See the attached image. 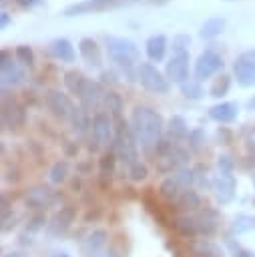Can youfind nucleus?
Returning <instances> with one entry per match:
<instances>
[{"label": "nucleus", "instance_id": "obj_5", "mask_svg": "<svg viewBox=\"0 0 255 257\" xmlns=\"http://www.w3.org/2000/svg\"><path fill=\"white\" fill-rule=\"evenodd\" d=\"M44 102H46L48 110L54 116H58V118H70L72 112H74V108H76L72 104V100L68 98V94H64L58 88H48L46 94H44Z\"/></svg>", "mask_w": 255, "mask_h": 257}, {"label": "nucleus", "instance_id": "obj_27", "mask_svg": "<svg viewBox=\"0 0 255 257\" xmlns=\"http://www.w3.org/2000/svg\"><path fill=\"white\" fill-rule=\"evenodd\" d=\"M88 78H84V74L82 72H78V70H68V72H64V84H66V88L72 92V94H80V90H82V86H84V82H86Z\"/></svg>", "mask_w": 255, "mask_h": 257}, {"label": "nucleus", "instance_id": "obj_39", "mask_svg": "<svg viewBox=\"0 0 255 257\" xmlns=\"http://www.w3.org/2000/svg\"><path fill=\"white\" fill-rule=\"evenodd\" d=\"M114 163H116V155H114V151H112V153H104L102 159H100V171H102V173H106V171L112 173Z\"/></svg>", "mask_w": 255, "mask_h": 257}, {"label": "nucleus", "instance_id": "obj_32", "mask_svg": "<svg viewBox=\"0 0 255 257\" xmlns=\"http://www.w3.org/2000/svg\"><path fill=\"white\" fill-rule=\"evenodd\" d=\"M251 229H255V217H251V215H237L233 225H231V231L237 233V235L245 233V231H251Z\"/></svg>", "mask_w": 255, "mask_h": 257}, {"label": "nucleus", "instance_id": "obj_6", "mask_svg": "<svg viewBox=\"0 0 255 257\" xmlns=\"http://www.w3.org/2000/svg\"><path fill=\"white\" fill-rule=\"evenodd\" d=\"M90 128H92V139L98 147H106L110 143H114V126H112V118L110 114L106 112H96L92 116V122H90Z\"/></svg>", "mask_w": 255, "mask_h": 257}, {"label": "nucleus", "instance_id": "obj_46", "mask_svg": "<svg viewBox=\"0 0 255 257\" xmlns=\"http://www.w3.org/2000/svg\"><path fill=\"white\" fill-rule=\"evenodd\" d=\"M8 20H10V18H8V12H2V18H0V26H2V28H6Z\"/></svg>", "mask_w": 255, "mask_h": 257}, {"label": "nucleus", "instance_id": "obj_47", "mask_svg": "<svg viewBox=\"0 0 255 257\" xmlns=\"http://www.w3.org/2000/svg\"><path fill=\"white\" fill-rule=\"evenodd\" d=\"M4 257H24V255H22L20 251H10V253H6Z\"/></svg>", "mask_w": 255, "mask_h": 257}, {"label": "nucleus", "instance_id": "obj_43", "mask_svg": "<svg viewBox=\"0 0 255 257\" xmlns=\"http://www.w3.org/2000/svg\"><path fill=\"white\" fill-rule=\"evenodd\" d=\"M90 257H116V253L112 249H102V251H98V253H94Z\"/></svg>", "mask_w": 255, "mask_h": 257}, {"label": "nucleus", "instance_id": "obj_38", "mask_svg": "<svg viewBox=\"0 0 255 257\" xmlns=\"http://www.w3.org/2000/svg\"><path fill=\"white\" fill-rule=\"evenodd\" d=\"M189 44H191V36L189 34H177L173 38V50L175 52H187Z\"/></svg>", "mask_w": 255, "mask_h": 257}, {"label": "nucleus", "instance_id": "obj_37", "mask_svg": "<svg viewBox=\"0 0 255 257\" xmlns=\"http://www.w3.org/2000/svg\"><path fill=\"white\" fill-rule=\"evenodd\" d=\"M70 122H72V128L76 131V133H84V128H86V112L82 110V108H74V112H72V116H70Z\"/></svg>", "mask_w": 255, "mask_h": 257}, {"label": "nucleus", "instance_id": "obj_1", "mask_svg": "<svg viewBox=\"0 0 255 257\" xmlns=\"http://www.w3.org/2000/svg\"><path fill=\"white\" fill-rule=\"evenodd\" d=\"M163 116L161 112H157L155 108L151 106H145V104H139L133 108L131 112V128H133V135L137 139V143L149 153L153 149H157V145L163 141Z\"/></svg>", "mask_w": 255, "mask_h": 257}, {"label": "nucleus", "instance_id": "obj_20", "mask_svg": "<svg viewBox=\"0 0 255 257\" xmlns=\"http://www.w3.org/2000/svg\"><path fill=\"white\" fill-rule=\"evenodd\" d=\"M50 54L54 58H58L60 62H74L76 58V52H74V46L66 40V38H56L50 42Z\"/></svg>", "mask_w": 255, "mask_h": 257}, {"label": "nucleus", "instance_id": "obj_11", "mask_svg": "<svg viewBox=\"0 0 255 257\" xmlns=\"http://www.w3.org/2000/svg\"><path fill=\"white\" fill-rule=\"evenodd\" d=\"M26 205L32 209H46L54 203V191L46 185H34L26 191Z\"/></svg>", "mask_w": 255, "mask_h": 257}, {"label": "nucleus", "instance_id": "obj_41", "mask_svg": "<svg viewBox=\"0 0 255 257\" xmlns=\"http://www.w3.org/2000/svg\"><path fill=\"white\" fill-rule=\"evenodd\" d=\"M245 147L249 153H255V128H251L247 135H245Z\"/></svg>", "mask_w": 255, "mask_h": 257}, {"label": "nucleus", "instance_id": "obj_22", "mask_svg": "<svg viewBox=\"0 0 255 257\" xmlns=\"http://www.w3.org/2000/svg\"><path fill=\"white\" fill-rule=\"evenodd\" d=\"M165 50H167V38L163 34H155L145 42V52L149 56V60L159 62L165 58Z\"/></svg>", "mask_w": 255, "mask_h": 257}, {"label": "nucleus", "instance_id": "obj_42", "mask_svg": "<svg viewBox=\"0 0 255 257\" xmlns=\"http://www.w3.org/2000/svg\"><path fill=\"white\" fill-rule=\"evenodd\" d=\"M235 257H255V251H249V249L237 247V249H235Z\"/></svg>", "mask_w": 255, "mask_h": 257}, {"label": "nucleus", "instance_id": "obj_31", "mask_svg": "<svg viewBox=\"0 0 255 257\" xmlns=\"http://www.w3.org/2000/svg\"><path fill=\"white\" fill-rule=\"evenodd\" d=\"M229 86H231V78H229L227 74H221V76H217V78L213 80L209 92H211V96L221 98V96H225V94L229 92Z\"/></svg>", "mask_w": 255, "mask_h": 257}, {"label": "nucleus", "instance_id": "obj_3", "mask_svg": "<svg viewBox=\"0 0 255 257\" xmlns=\"http://www.w3.org/2000/svg\"><path fill=\"white\" fill-rule=\"evenodd\" d=\"M112 149H114V155L118 161H122L126 167H133L135 163H139V149H137V139L133 135V128L126 124H122L118 131H116V137H114V143H112Z\"/></svg>", "mask_w": 255, "mask_h": 257}, {"label": "nucleus", "instance_id": "obj_8", "mask_svg": "<svg viewBox=\"0 0 255 257\" xmlns=\"http://www.w3.org/2000/svg\"><path fill=\"white\" fill-rule=\"evenodd\" d=\"M221 68H223V58L217 52L205 50L195 62V76H197V80H205V78L213 76L215 72H219Z\"/></svg>", "mask_w": 255, "mask_h": 257}, {"label": "nucleus", "instance_id": "obj_25", "mask_svg": "<svg viewBox=\"0 0 255 257\" xmlns=\"http://www.w3.org/2000/svg\"><path fill=\"white\" fill-rule=\"evenodd\" d=\"M223 28H225V18L223 16H213V18H209V20L203 22L199 34L203 38H215L217 34L223 32Z\"/></svg>", "mask_w": 255, "mask_h": 257}, {"label": "nucleus", "instance_id": "obj_26", "mask_svg": "<svg viewBox=\"0 0 255 257\" xmlns=\"http://www.w3.org/2000/svg\"><path fill=\"white\" fill-rule=\"evenodd\" d=\"M193 255L195 257H225L223 251L207 239H201V241L193 243Z\"/></svg>", "mask_w": 255, "mask_h": 257}, {"label": "nucleus", "instance_id": "obj_23", "mask_svg": "<svg viewBox=\"0 0 255 257\" xmlns=\"http://www.w3.org/2000/svg\"><path fill=\"white\" fill-rule=\"evenodd\" d=\"M159 193H161L165 199H169V201H177V199L185 193V189L177 183V179H175L173 175H169L167 179L161 181V185H159Z\"/></svg>", "mask_w": 255, "mask_h": 257}, {"label": "nucleus", "instance_id": "obj_18", "mask_svg": "<svg viewBox=\"0 0 255 257\" xmlns=\"http://www.w3.org/2000/svg\"><path fill=\"white\" fill-rule=\"evenodd\" d=\"M106 239H108V233H106L104 229H94V231H90L88 237H86L84 243H82V253H84L86 257H90V255L102 251L104 245H106Z\"/></svg>", "mask_w": 255, "mask_h": 257}, {"label": "nucleus", "instance_id": "obj_28", "mask_svg": "<svg viewBox=\"0 0 255 257\" xmlns=\"http://www.w3.org/2000/svg\"><path fill=\"white\" fill-rule=\"evenodd\" d=\"M169 135L173 139H183V137L189 135V126H187V122L181 114H173L169 118Z\"/></svg>", "mask_w": 255, "mask_h": 257}, {"label": "nucleus", "instance_id": "obj_4", "mask_svg": "<svg viewBox=\"0 0 255 257\" xmlns=\"http://www.w3.org/2000/svg\"><path fill=\"white\" fill-rule=\"evenodd\" d=\"M137 78L149 92L155 94H167L169 92V78L151 62H139L137 64Z\"/></svg>", "mask_w": 255, "mask_h": 257}, {"label": "nucleus", "instance_id": "obj_15", "mask_svg": "<svg viewBox=\"0 0 255 257\" xmlns=\"http://www.w3.org/2000/svg\"><path fill=\"white\" fill-rule=\"evenodd\" d=\"M173 227L177 229V233L179 235H183V237H197V235H201L199 233V221H197V215L195 213H183V215H179L175 221H173Z\"/></svg>", "mask_w": 255, "mask_h": 257}, {"label": "nucleus", "instance_id": "obj_40", "mask_svg": "<svg viewBox=\"0 0 255 257\" xmlns=\"http://www.w3.org/2000/svg\"><path fill=\"white\" fill-rule=\"evenodd\" d=\"M217 167H219V175H231L233 171V161L229 155H221L219 161H217Z\"/></svg>", "mask_w": 255, "mask_h": 257}, {"label": "nucleus", "instance_id": "obj_19", "mask_svg": "<svg viewBox=\"0 0 255 257\" xmlns=\"http://www.w3.org/2000/svg\"><path fill=\"white\" fill-rule=\"evenodd\" d=\"M78 52H80V56L84 58V62H88L90 66H100V62H102V58H100V48H98V44H96L92 38H88V36L80 38V42H78Z\"/></svg>", "mask_w": 255, "mask_h": 257}, {"label": "nucleus", "instance_id": "obj_45", "mask_svg": "<svg viewBox=\"0 0 255 257\" xmlns=\"http://www.w3.org/2000/svg\"><path fill=\"white\" fill-rule=\"evenodd\" d=\"M102 82H114V74L112 72H102Z\"/></svg>", "mask_w": 255, "mask_h": 257}, {"label": "nucleus", "instance_id": "obj_51", "mask_svg": "<svg viewBox=\"0 0 255 257\" xmlns=\"http://www.w3.org/2000/svg\"><path fill=\"white\" fill-rule=\"evenodd\" d=\"M153 2H165V0H153Z\"/></svg>", "mask_w": 255, "mask_h": 257}, {"label": "nucleus", "instance_id": "obj_10", "mask_svg": "<svg viewBox=\"0 0 255 257\" xmlns=\"http://www.w3.org/2000/svg\"><path fill=\"white\" fill-rule=\"evenodd\" d=\"M78 98H80V108H82L84 112H94V110H98V106H100V102H102L100 84L94 82V80H86L84 86H82V90H80V94H78Z\"/></svg>", "mask_w": 255, "mask_h": 257}, {"label": "nucleus", "instance_id": "obj_13", "mask_svg": "<svg viewBox=\"0 0 255 257\" xmlns=\"http://www.w3.org/2000/svg\"><path fill=\"white\" fill-rule=\"evenodd\" d=\"M0 68H2V86L8 88V86H18L22 80H24V70L18 68L16 62L8 60V52L2 50V56H0Z\"/></svg>", "mask_w": 255, "mask_h": 257}, {"label": "nucleus", "instance_id": "obj_48", "mask_svg": "<svg viewBox=\"0 0 255 257\" xmlns=\"http://www.w3.org/2000/svg\"><path fill=\"white\" fill-rule=\"evenodd\" d=\"M88 2H94V4H100V6H108L110 0H88Z\"/></svg>", "mask_w": 255, "mask_h": 257}, {"label": "nucleus", "instance_id": "obj_12", "mask_svg": "<svg viewBox=\"0 0 255 257\" xmlns=\"http://www.w3.org/2000/svg\"><path fill=\"white\" fill-rule=\"evenodd\" d=\"M235 177L233 175H217V179L213 181V195L217 199V203L227 205L233 201L235 197Z\"/></svg>", "mask_w": 255, "mask_h": 257}, {"label": "nucleus", "instance_id": "obj_21", "mask_svg": "<svg viewBox=\"0 0 255 257\" xmlns=\"http://www.w3.org/2000/svg\"><path fill=\"white\" fill-rule=\"evenodd\" d=\"M197 221H199V233L209 237L215 233L217 229V223H219V215L215 209H203V211H197Z\"/></svg>", "mask_w": 255, "mask_h": 257}, {"label": "nucleus", "instance_id": "obj_24", "mask_svg": "<svg viewBox=\"0 0 255 257\" xmlns=\"http://www.w3.org/2000/svg\"><path fill=\"white\" fill-rule=\"evenodd\" d=\"M175 205H177V209H181V211H185V213H195V211L201 207V197L197 195V191L189 189V191H185V193L175 201Z\"/></svg>", "mask_w": 255, "mask_h": 257}, {"label": "nucleus", "instance_id": "obj_50", "mask_svg": "<svg viewBox=\"0 0 255 257\" xmlns=\"http://www.w3.org/2000/svg\"><path fill=\"white\" fill-rule=\"evenodd\" d=\"M56 257H68V255H66V253H60V255H56Z\"/></svg>", "mask_w": 255, "mask_h": 257}, {"label": "nucleus", "instance_id": "obj_34", "mask_svg": "<svg viewBox=\"0 0 255 257\" xmlns=\"http://www.w3.org/2000/svg\"><path fill=\"white\" fill-rule=\"evenodd\" d=\"M14 54H16V60H18L20 64H24V66H34V60H36V56H34V50H32L30 46H26V44H20V46H16Z\"/></svg>", "mask_w": 255, "mask_h": 257}, {"label": "nucleus", "instance_id": "obj_16", "mask_svg": "<svg viewBox=\"0 0 255 257\" xmlns=\"http://www.w3.org/2000/svg\"><path fill=\"white\" fill-rule=\"evenodd\" d=\"M237 104L235 102H217L209 108V116L221 124H227V122H233L237 118Z\"/></svg>", "mask_w": 255, "mask_h": 257}, {"label": "nucleus", "instance_id": "obj_17", "mask_svg": "<svg viewBox=\"0 0 255 257\" xmlns=\"http://www.w3.org/2000/svg\"><path fill=\"white\" fill-rule=\"evenodd\" d=\"M74 207H70V205H66V207H60V211L52 217V221H50V233H54V235H60V233H64L70 225H72V221H74Z\"/></svg>", "mask_w": 255, "mask_h": 257}, {"label": "nucleus", "instance_id": "obj_9", "mask_svg": "<svg viewBox=\"0 0 255 257\" xmlns=\"http://www.w3.org/2000/svg\"><path fill=\"white\" fill-rule=\"evenodd\" d=\"M167 78L177 82V84H183L187 80V74H189V52H175L171 56V60L167 62Z\"/></svg>", "mask_w": 255, "mask_h": 257}, {"label": "nucleus", "instance_id": "obj_29", "mask_svg": "<svg viewBox=\"0 0 255 257\" xmlns=\"http://www.w3.org/2000/svg\"><path fill=\"white\" fill-rule=\"evenodd\" d=\"M66 177H68V163H66V161H56V163L50 167V171H48V181L54 183V185L64 183Z\"/></svg>", "mask_w": 255, "mask_h": 257}, {"label": "nucleus", "instance_id": "obj_30", "mask_svg": "<svg viewBox=\"0 0 255 257\" xmlns=\"http://www.w3.org/2000/svg\"><path fill=\"white\" fill-rule=\"evenodd\" d=\"M181 92H183L187 98H193V100L201 98V96H203L201 80H197V78H187V80L181 84Z\"/></svg>", "mask_w": 255, "mask_h": 257}, {"label": "nucleus", "instance_id": "obj_49", "mask_svg": "<svg viewBox=\"0 0 255 257\" xmlns=\"http://www.w3.org/2000/svg\"><path fill=\"white\" fill-rule=\"evenodd\" d=\"M247 106H249V108H253V110H255V96H253V98H251V100H249V102H247Z\"/></svg>", "mask_w": 255, "mask_h": 257}, {"label": "nucleus", "instance_id": "obj_7", "mask_svg": "<svg viewBox=\"0 0 255 257\" xmlns=\"http://www.w3.org/2000/svg\"><path fill=\"white\" fill-rule=\"evenodd\" d=\"M233 72L237 76V82L241 86H253L255 84V50H249V52H243L235 66H233Z\"/></svg>", "mask_w": 255, "mask_h": 257}, {"label": "nucleus", "instance_id": "obj_2", "mask_svg": "<svg viewBox=\"0 0 255 257\" xmlns=\"http://www.w3.org/2000/svg\"><path fill=\"white\" fill-rule=\"evenodd\" d=\"M106 50L110 60L120 68H133L139 62V48L131 38L106 36Z\"/></svg>", "mask_w": 255, "mask_h": 257}, {"label": "nucleus", "instance_id": "obj_33", "mask_svg": "<svg viewBox=\"0 0 255 257\" xmlns=\"http://www.w3.org/2000/svg\"><path fill=\"white\" fill-rule=\"evenodd\" d=\"M173 177L177 179V183H179L185 191H189V189H191V185H193V181H195V173H193L191 169H187V167L175 169V171H173Z\"/></svg>", "mask_w": 255, "mask_h": 257}, {"label": "nucleus", "instance_id": "obj_35", "mask_svg": "<svg viewBox=\"0 0 255 257\" xmlns=\"http://www.w3.org/2000/svg\"><path fill=\"white\" fill-rule=\"evenodd\" d=\"M104 104H106V108L110 110L112 116H120V110H122V98H120V94H116V92L104 94Z\"/></svg>", "mask_w": 255, "mask_h": 257}, {"label": "nucleus", "instance_id": "obj_36", "mask_svg": "<svg viewBox=\"0 0 255 257\" xmlns=\"http://www.w3.org/2000/svg\"><path fill=\"white\" fill-rule=\"evenodd\" d=\"M149 177V169L139 161V163H135L133 167H129V179L131 181H135V183H141V181H145Z\"/></svg>", "mask_w": 255, "mask_h": 257}, {"label": "nucleus", "instance_id": "obj_44", "mask_svg": "<svg viewBox=\"0 0 255 257\" xmlns=\"http://www.w3.org/2000/svg\"><path fill=\"white\" fill-rule=\"evenodd\" d=\"M42 0H18V4L20 6H24V8H30V6H34V4H40Z\"/></svg>", "mask_w": 255, "mask_h": 257}, {"label": "nucleus", "instance_id": "obj_14", "mask_svg": "<svg viewBox=\"0 0 255 257\" xmlns=\"http://www.w3.org/2000/svg\"><path fill=\"white\" fill-rule=\"evenodd\" d=\"M24 118H26L24 108L18 102H14V100H6L4 102V106H2V124L6 128H18V126H22L24 124Z\"/></svg>", "mask_w": 255, "mask_h": 257}]
</instances>
